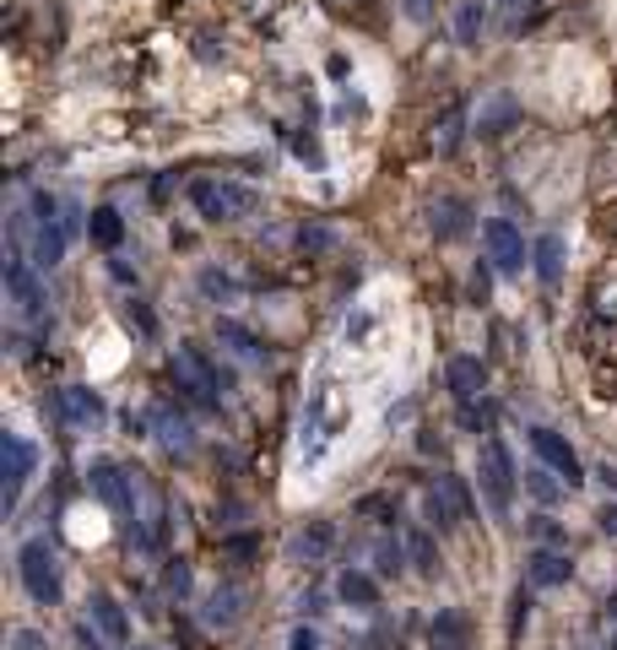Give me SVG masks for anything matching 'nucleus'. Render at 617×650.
Returning <instances> with one entry per match:
<instances>
[{
	"label": "nucleus",
	"mask_w": 617,
	"mask_h": 650,
	"mask_svg": "<svg viewBox=\"0 0 617 650\" xmlns=\"http://www.w3.org/2000/svg\"><path fill=\"white\" fill-rule=\"evenodd\" d=\"M169 369H174V386L185 390L201 412H217V407H223V396L234 390V380H228V375L212 364V353H206V347H195V342H180V347H174Z\"/></svg>",
	"instance_id": "obj_1"
},
{
	"label": "nucleus",
	"mask_w": 617,
	"mask_h": 650,
	"mask_svg": "<svg viewBox=\"0 0 617 650\" xmlns=\"http://www.w3.org/2000/svg\"><path fill=\"white\" fill-rule=\"evenodd\" d=\"M17 581H22V591H28L39 607H61L65 564H61V553H55L50 537H28V542L17 548Z\"/></svg>",
	"instance_id": "obj_2"
},
{
	"label": "nucleus",
	"mask_w": 617,
	"mask_h": 650,
	"mask_svg": "<svg viewBox=\"0 0 617 650\" xmlns=\"http://www.w3.org/2000/svg\"><path fill=\"white\" fill-rule=\"evenodd\" d=\"M190 206H195V217L201 223H245L249 212L260 206V195L239 185V180H223V174H201V180H190Z\"/></svg>",
	"instance_id": "obj_3"
},
{
	"label": "nucleus",
	"mask_w": 617,
	"mask_h": 650,
	"mask_svg": "<svg viewBox=\"0 0 617 650\" xmlns=\"http://www.w3.org/2000/svg\"><path fill=\"white\" fill-rule=\"evenodd\" d=\"M477 488H483V499H488V510L498 520H509L515 510V488H520V472H515V455L504 440H483L477 445Z\"/></svg>",
	"instance_id": "obj_4"
},
{
	"label": "nucleus",
	"mask_w": 617,
	"mask_h": 650,
	"mask_svg": "<svg viewBox=\"0 0 617 650\" xmlns=\"http://www.w3.org/2000/svg\"><path fill=\"white\" fill-rule=\"evenodd\" d=\"M6 304L17 325H33V331L50 325V288L33 260H6Z\"/></svg>",
	"instance_id": "obj_5"
},
{
	"label": "nucleus",
	"mask_w": 617,
	"mask_h": 650,
	"mask_svg": "<svg viewBox=\"0 0 617 650\" xmlns=\"http://www.w3.org/2000/svg\"><path fill=\"white\" fill-rule=\"evenodd\" d=\"M423 520H429L439 537H444V531H455L461 520H472V488H466L461 477L439 472L429 488H423Z\"/></svg>",
	"instance_id": "obj_6"
},
{
	"label": "nucleus",
	"mask_w": 617,
	"mask_h": 650,
	"mask_svg": "<svg viewBox=\"0 0 617 650\" xmlns=\"http://www.w3.org/2000/svg\"><path fill=\"white\" fill-rule=\"evenodd\" d=\"M33 472H39V451L22 440V434H0V510H17V499H22V488L33 483Z\"/></svg>",
	"instance_id": "obj_7"
},
{
	"label": "nucleus",
	"mask_w": 617,
	"mask_h": 650,
	"mask_svg": "<svg viewBox=\"0 0 617 650\" xmlns=\"http://www.w3.org/2000/svg\"><path fill=\"white\" fill-rule=\"evenodd\" d=\"M87 488H93V499H98L104 510H115V516H136V494H141V483L125 472L120 461L98 455V461L87 466Z\"/></svg>",
	"instance_id": "obj_8"
},
{
	"label": "nucleus",
	"mask_w": 617,
	"mask_h": 650,
	"mask_svg": "<svg viewBox=\"0 0 617 650\" xmlns=\"http://www.w3.org/2000/svg\"><path fill=\"white\" fill-rule=\"evenodd\" d=\"M50 412H55V423H61L65 434H93L109 412H104V396L93 386H61L50 396Z\"/></svg>",
	"instance_id": "obj_9"
},
{
	"label": "nucleus",
	"mask_w": 617,
	"mask_h": 650,
	"mask_svg": "<svg viewBox=\"0 0 617 650\" xmlns=\"http://www.w3.org/2000/svg\"><path fill=\"white\" fill-rule=\"evenodd\" d=\"M483 250H488V266L504 271V277H520L526 260H531L526 234L515 228V217H488V223H483Z\"/></svg>",
	"instance_id": "obj_10"
},
{
	"label": "nucleus",
	"mask_w": 617,
	"mask_h": 650,
	"mask_svg": "<svg viewBox=\"0 0 617 650\" xmlns=\"http://www.w3.org/2000/svg\"><path fill=\"white\" fill-rule=\"evenodd\" d=\"M526 440H531V451H537V461H542V466H553V472H558V483H563V488H580V483H585V466H580V455H574V445H569V440L558 434V429H548V423H537V429H531Z\"/></svg>",
	"instance_id": "obj_11"
},
{
	"label": "nucleus",
	"mask_w": 617,
	"mask_h": 650,
	"mask_svg": "<svg viewBox=\"0 0 617 650\" xmlns=\"http://www.w3.org/2000/svg\"><path fill=\"white\" fill-rule=\"evenodd\" d=\"M147 429L158 434V445H163L169 455L195 451V429H190V418L185 412H174L169 401H152V407H147Z\"/></svg>",
	"instance_id": "obj_12"
},
{
	"label": "nucleus",
	"mask_w": 617,
	"mask_h": 650,
	"mask_svg": "<svg viewBox=\"0 0 617 650\" xmlns=\"http://www.w3.org/2000/svg\"><path fill=\"white\" fill-rule=\"evenodd\" d=\"M429 234L439 245L466 239L472 234V201L466 195H439V201H429Z\"/></svg>",
	"instance_id": "obj_13"
},
{
	"label": "nucleus",
	"mask_w": 617,
	"mask_h": 650,
	"mask_svg": "<svg viewBox=\"0 0 617 650\" xmlns=\"http://www.w3.org/2000/svg\"><path fill=\"white\" fill-rule=\"evenodd\" d=\"M444 390L455 396V407L477 401V396L488 390V364H483V358H472V353H455V358L444 364Z\"/></svg>",
	"instance_id": "obj_14"
},
{
	"label": "nucleus",
	"mask_w": 617,
	"mask_h": 650,
	"mask_svg": "<svg viewBox=\"0 0 617 650\" xmlns=\"http://www.w3.org/2000/svg\"><path fill=\"white\" fill-rule=\"evenodd\" d=\"M569 575H574L569 548H531V559H526V585L531 591H558V585H569Z\"/></svg>",
	"instance_id": "obj_15"
},
{
	"label": "nucleus",
	"mask_w": 617,
	"mask_h": 650,
	"mask_svg": "<svg viewBox=\"0 0 617 650\" xmlns=\"http://www.w3.org/2000/svg\"><path fill=\"white\" fill-rule=\"evenodd\" d=\"M331 553H336V526L331 520H308V526L293 531V542H288V559L293 564H320Z\"/></svg>",
	"instance_id": "obj_16"
},
{
	"label": "nucleus",
	"mask_w": 617,
	"mask_h": 650,
	"mask_svg": "<svg viewBox=\"0 0 617 650\" xmlns=\"http://www.w3.org/2000/svg\"><path fill=\"white\" fill-rule=\"evenodd\" d=\"M477 640V629H472V618L461 613V607H439L429 624V650H472Z\"/></svg>",
	"instance_id": "obj_17"
},
{
	"label": "nucleus",
	"mask_w": 617,
	"mask_h": 650,
	"mask_svg": "<svg viewBox=\"0 0 617 650\" xmlns=\"http://www.w3.org/2000/svg\"><path fill=\"white\" fill-rule=\"evenodd\" d=\"M87 624H93L109 646H125V640H130V618H125V607L109 591H93V596H87Z\"/></svg>",
	"instance_id": "obj_18"
},
{
	"label": "nucleus",
	"mask_w": 617,
	"mask_h": 650,
	"mask_svg": "<svg viewBox=\"0 0 617 650\" xmlns=\"http://www.w3.org/2000/svg\"><path fill=\"white\" fill-rule=\"evenodd\" d=\"M488 22H494V0H461L455 17H450V33H455L461 50H477L483 33H488Z\"/></svg>",
	"instance_id": "obj_19"
},
{
	"label": "nucleus",
	"mask_w": 617,
	"mask_h": 650,
	"mask_svg": "<svg viewBox=\"0 0 617 650\" xmlns=\"http://www.w3.org/2000/svg\"><path fill=\"white\" fill-rule=\"evenodd\" d=\"M336 602H342V607H358V613L379 607V575H369V570H342Z\"/></svg>",
	"instance_id": "obj_20"
},
{
	"label": "nucleus",
	"mask_w": 617,
	"mask_h": 650,
	"mask_svg": "<svg viewBox=\"0 0 617 650\" xmlns=\"http://www.w3.org/2000/svg\"><path fill=\"white\" fill-rule=\"evenodd\" d=\"M531 271H537L542 288H558V277H563V234L548 228V234L531 245Z\"/></svg>",
	"instance_id": "obj_21"
},
{
	"label": "nucleus",
	"mask_w": 617,
	"mask_h": 650,
	"mask_svg": "<svg viewBox=\"0 0 617 650\" xmlns=\"http://www.w3.org/2000/svg\"><path fill=\"white\" fill-rule=\"evenodd\" d=\"M217 342H223L239 364H266V347H260V336H255L245 321H217Z\"/></svg>",
	"instance_id": "obj_22"
},
{
	"label": "nucleus",
	"mask_w": 617,
	"mask_h": 650,
	"mask_svg": "<svg viewBox=\"0 0 617 650\" xmlns=\"http://www.w3.org/2000/svg\"><path fill=\"white\" fill-rule=\"evenodd\" d=\"M520 120V104H515V93H494L488 104H483V115H477V136H504V130Z\"/></svg>",
	"instance_id": "obj_23"
},
{
	"label": "nucleus",
	"mask_w": 617,
	"mask_h": 650,
	"mask_svg": "<svg viewBox=\"0 0 617 650\" xmlns=\"http://www.w3.org/2000/svg\"><path fill=\"white\" fill-rule=\"evenodd\" d=\"M87 239L98 245V250H120L125 245V217L115 206H93L87 212Z\"/></svg>",
	"instance_id": "obj_24"
},
{
	"label": "nucleus",
	"mask_w": 617,
	"mask_h": 650,
	"mask_svg": "<svg viewBox=\"0 0 617 650\" xmlns=\"http://www.w3.org/2000/svg\"><path fill=\"white\" fill-rule=\"evenodd\" d=\"M407 559L418 575H439V542H433V526H407Z\"/></svg>",
	"instance_id": "obj_25"
},
{
	"label": "nucleus",
	"mask_w": 617,
	"mask_h": 650,
	"mask_svg": "<svg viewBox=\"0 0 617 650\" xmlns=\"http://www.w3.org/2000/svg\"><path fill=\"white\" fill-rule=\"evenodd\" d=\"M239 607H245V591H239V585H217V591L206 596V624H212V629H234V624H239Z\"/></svg>",
	"instance_id": "obj_26"
},
{
	"label": "nucleus",
	"mask_w": 617,
	"mask_h": 650,
	"mask_svg": "<svg viewBox=\"0 0 617 650\" xmlns=\"http://www.w3.org/2000/svg\"><path fill=\"white\" fill-rule=\"evenodd\" d=\"M461 141H466V104H450L433 126V147H439V158H455Z\"/></svg>",
	"instance_id": "obj_27"
},
{
	"label": "nucleus",
	"mask_w": 617,
	"mask_h": 650,
	"mask_svg": "<svg viewBox=\"0 0 617 650\" xmlns=\"http://www.w3.org/2000/svg\"><path fill=\"white\" fill-rule=\"evenodd\" d=\"M401 564H407V537H396V542L385 537V542L374 548V570L390 581V575H401Z\"/></svg>",
	"instance_id": "obj_28"
},
{
	"label": "nucleus",
	"mask_w": 617,
	"mask_h": 650,
	"mask_svg": "<svg viewBox=\"0 0 617 650\" xmlns=\"http://www.w3.org/2000/svg\"><path fill=\"white\" fill-rule=\"evenodd\" d=\"M293 245H299L304 256H325V250L336 245V228H325V223H304V228L293 234Z\"/></svg>",
	"instance_id": "obj_29"
},
{
	"label": "nucleus",
	"mask_w": 617,
	"mask_h": 650,
	"mask_svg": "<svg viewBox=\"0 0 617 650\" xmlns=\"http://www.w3.org/2000/svg\"><path fill=\"white\" fill-rule=\"evenodd\" d=\"M6 650H50V635L33 629V624H11L6 629Z\"/></svg>",
	"instance_id": "obj_30"
},
{
	"label": "nucleus",
	"mask_w": 617,
	"mask_h": 650,
	"mask_svg": "<svg viewBox=\"0 0 617 650\" xmlns=\"http://www.w3.org/2000/svg\"><path fill=\"white\" fill-rule=\"evenodd\" d=\"M461 423H466L472 434H494V407L477 396V401H466V407H461Z\"/></svg>",
	"instance_id": "obj_31"
},
{
	"label": "nucleus",
	"mask_w": 617,
	"mask_h": 650,
	"mask_svg": "<svg viewBox=\"0 0 617 650\" xmlns=\"http://www.w3.org/2000/svg\"><path fill=\"white\" fill-rule=\"evenodd\" d=\"M531 624V585L515 591V613H509V646H520V629Z\"/></svg>",
	"instance_id": "obj_32"
},
{
	"label": "nucleus",
	"mask_w": 617,
	"mask_h": 650,
	"mask_svg": "<svg viewBox=\"0 0 617 650\" xmlns=\"http://www.w3.org/2000/svg\"><path fill=\"white\" fill-rule=\"evenodd\" d=\"M553 477H558L553 466H537V472L526 477V488H531V494H537L542 505H553V499H558V488H563V483H553Z\"/></svg>",
	"instance_id": "obj_33"
},
{
	"label": "nucleus",
	"mask_w": 617,
	"mask_h": 650,
	"mask_svg": "<svg viewBox=\"0 0 617 650\" xmlns=\"http://www.w3.org/2000/svg\"><path fill=\"white\" fill-rule=\"evenodd\" d=\"M163 585H169V596H190V564L185 559H169V570H163Z\"/></svg>",
	"instance_id": "obj_34"
},
{
	"label": "nucleus",
	"mask_w": 617,
	"mask_h": 650,
	"mask_svg": "<svg viewBox=\"0 0 617 650\" xmlns=\"http://www.w3.org/2000/svg\"><path fill=\"white\" fill-rule=\"evenodd\" d=\"M201 293L223 304V299H234V277H223V271H201Z\"/></svg>",
	"instance_id": "obj_35"
},
{
	"label": "nucleus",
	"mask_w": 617,
	"mask_h": 650,
	"mask_svg": "<svg viewBox=\"0 0 617 650\" xmlns=\"http://www.w3.org/2000/svg\"><path fill=\"white\" fill-rule=\"evenodd\" d=\"M531 537H537L542 548H563V526H558L553 516H537V520H531Z\"/></svg>",
	"instance_id": "obj_36"
},
{
	"label": "nucleus",
	"mask_w": 617,
	"mask_h": 650,
	"mask_svg": "<svg viewBox=\"0 0 617 650\" xmlns=\"http://www.w3.org/2000/svg\"><path fill=\"white\" fill-rule=\"evenodd\" d=\"M358 516H385V520H396V505H390V494H364V499H358Z\"/></svg>",
	"instance_id": "obj_37"
},
{
	"label": "nucleus",
	"mask_w": 617,
	"mask_h": 650,
	"mask_svg": "<svg viewBox=\"0 0 617 650\" xmlns=\"http://www.w3.org/2000/svg\"><path fill=\"white\" fill-rule=\"evenodd\" d=\"M125 321L136 325V331H141V336H152V331H158V321H152V315H147V304H141V299H130V310H125Z\"/></svg>",
	"instance_id": "obj_38"
},
{
	"label": "nucleus",
	"mask_w": 617,
	"mask_h": 650,
	"mask_svg": "<svg viewBox=\"0 0 617 650\" xmlns=\"http://www.w3.org/2000/svg\"><path fill=\"white\" fill-rule=\"evenodd\" d=\"M488 288H494V266H477V271H472V299L488 304Z\"/></svg>",
	"instance_id": "obj_39"
},
{
	"label": "nucleus",
	"mask_w": 617,
	"mask_h": 650,
	"mask_svg": "<svg viewBox=\"0 0 617 650\" xmlns=\"http://www.w3.org/2000/svg\"><path fill=\"white\" fill-rule=\"evenodd\" d=\"M401 11H407V22H433V0H401Z\"/></svg>",
	"instance_id": "obj_40"
},
{
	"label": "nucleus",
	"mask_w": 617,
	"mask_h": 650,
	"mask_svg": "<svg viewBox=\"0 0 617 650\" xmlns=\"http://www.w3.org/2000/svg\"><path fill=\"white\" fill-rule=\"evenodd\" d=\"M288 650H320V635H314L308 624H299V629L288 635Z\"/></svg>",
	"instance_id": "obj_41"
},
{
	"label": "nucleus",
	"mask_w": 617,
	"mask_h": 650,
	"mask_svg": "<svg viewBox=\"0 0 617 650\" xmlns=\"http://www.w3.org/2000/svg\"><path fill=\"white\" fill-rule=\"evenodd\" d=\"M228 553H234V559H249V553H255V537H234Z\"/></svg>",
	"instance_id": "obj_42"
},
{
	"label": "nucleus",
	"mask_w": 617,
	"mask_h": 650,
	"mask_svg": "<svg viewBox=\"0 0 617 650\" xmlns=\"http://www.w3.org/2000/svg\"><path fill=\"white\" fill-rule=\"evenodd\" d=\"M602 531H607V537H617V505H602Z\"/></svg>",
	"instance_id": "obj_43"
},
{
	"label": "nucleus",
	"mask_w": 617,
	"mask_h": 650,
	"mask_svg": "<svg viewBox=\"0 0 617 650\" xmlns=\"http://www.w3.org/2000/svg\"><path fill=\"white\" fill-rule=\"evenodd\" d=\"M407 418H412V401H401V407H390V412H385V423H390V429H396V423H407Z\"/></svg>",
	"instance_id": "obj_44"
},
{
	"label": "nucleus",
	"mask_w": 617,
	"mask_h": 650,
	"mask_svg": "<svg viewBox=\"0 0 617 650\" xmlns=\"http://www.w3.org/2000/svg\"><path fill=\"white\" fill-rule=\"evenodd\" d=\"M607 618H617V591H613V596H607Z\"/></svg>",
	"instance_id": "obj_45"
},
{
	"label": "nucleus",
	"mask_w": 617,
	"mask_h": 650,
	"mask_svg": "<svg viewBox=\"0 0 617 650\" xmlns=\"http://www.w3.org/2000/svg\"><path fill=\"white\" fill-rule=\"evenodd\" d=\"M607 650H617V635H613V640H607Z\"/></svg>",
	"instance_id": "obj_46"
}]
</instances>
